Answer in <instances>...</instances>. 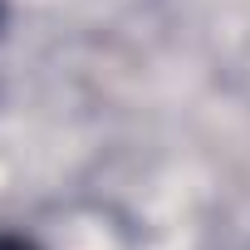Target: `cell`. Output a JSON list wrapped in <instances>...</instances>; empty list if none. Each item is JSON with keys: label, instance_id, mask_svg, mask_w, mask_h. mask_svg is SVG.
Returning <instances> with one entry per match:
<instances>
[{"label": "cell", "instance_id": "6da1fadb", "mask_svg": "<svg viewBox=\"0 0 250 250\" xmlns=\"http://www.w3.org/2000/svg\"><path fill=\"white\" fill-rule=\"evenodd\" d=\"M0 250H35V245H25V240H15V235H0Z\"/></svg>", "mask_w": 250, "mask_h": 250}]
</instances>
